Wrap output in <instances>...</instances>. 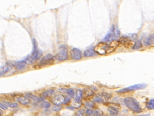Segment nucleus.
I'll list each match as a JSON object with an SVG mask.
<instances>
[{"instance_id":"1","label":"nucleus","mask_w":154,"mask_h":116,"mask_svg":"<svg viewBox=\"0 0 154 116\" xmlns=\"http://www.w3.org/2000/svg\"><path fill=\"white\" fill-rule=\"evenodd\" d=\"M119 42L118 41H113L110 44L105 42H101L98 44L94 48L96 53L100 55H105L111 53L118 47Z\"/></svg>"},{"instance_id":"2","label":"nucleus","mask_w":154,"mask_h":116,"mask_svg":"<svg viewBox=\"0 0 154 116\" xmlns=\"http://www.w3.org/2000/svg\"><path fill=\"white\" fill-rule=\"evenodd\" d=\"M124 104L127 108H129L132 111L136 113L142 112V108L136 99L131 97H128L124 100Z\"/></svg>"},{"instance_id":"3","label":"nucleus","mask_w":154,"mask_h":116,"mask_svg":"<svg viewBox=\"0 0 154 116\" xmlns=\"http://www.w3.org/2000/svg\"><path fill=\"white\" fill-rule=\"evenodd\" d=\"M120 36V32L116 25H113L108 33L104 37L105 42H111L113 41H117Z\"/></svg>"},{"instance_id":"4","label":"nucleus","mask_w":154,"mask_h":116,"mask_svg":"<svg viewBox=\"0 0 154 116\" xmlns=\"http://www.w3.org/2000/svg\"><path fill=\"white\" fill-rule=\"evenodd\" d=\"M56 58L60 61H64L68 59V47L65 45H61L59 47L58 52L56 55Z\"/></svg>"},{"instance_id":"5","label":"nucleus","mask_w":154,"mask_h":116,"mask_svg":"<svg viewBox=\"0 0 154 116\" xmlns=\"http://www.w3.org/2000/svg\"><path fill=\"white\" fill-rule=\"evenodd\" d=\"M147 86V84L145 83H141V84H138L134 85L129 86V87H127V88H123L120 90H118L117 91L118 93L123 94L125 93L129 92V91H136V90H139V89H142L145 88Z\"/></svg>"},{"instance_id":"6","label":"nucleus","mask_w":154,"mask_h":116,"mask_svg":"<svg viewBox=\"0 0 154 116\" xmlns=\"http://www.w3.org/2000/svg\"><path fill=\"white\" fill-rule=\"evenodd\" d=\"M43 52L39 48H36V49H33L31 55L29 57V62L31 64H34L36 61L40 59L42 56Z\"/></svg>"},{"instance_id":"7","label":"nucleus","mask_w":154,"mask_h":116,"mask_svg":"<svg viewBox=\"0 0 154 116\" xmlns=\"http://www.w3.org/2000/svg\"><path fill=\"white\" fill-rule=\"evenodd\" d=\"M54 61V57L51 54H47L41 59L38 65L39 67H43V66L51 65L53 64Z\"/></svg>"},{"instance_id":"8","label":"nucleus","mask_w":154,"mask_h":116,"mask_svg":"<svg viewBox=\"0 0 154 116\" xmlns=\"http://www.w3.org/2000/svg\"><path fill=\"white\" fill-rule=\"evenodd\" d=\"M70 57L75 60H78L82 58V52L77 48H73L70 51Z\"/></svg>"},{"instance_id":"9","label":"nucleus","mask_w":154,"mask_h":116,"mask_svg":"<svg viewBox=\"0 0 154 116\" xmlns=\"http://www.w3.org/2000/svg\"><path fill=\"white\" fill-rule=\"evenodd\" d=\"M13 64L10 62H7L6 64L0 68V76H2L9 72L13 68Z\"/></svg>"},{"instance_id":"10","label":"nucleus","mask_w":154,"mask_h":116,"mask_svg":"<svg viewBox=\"0 0 154 116\" xmlns=\"http://www.w3.org/2000/svg\"><path fill=\"white\" fill-rule=\"evenodd\" d=\"M65 97L62 94H58L53 97L52 99V102L55 105H61L64 103Z\"/></svg>"},{"instance_id":"11","label":"nucleus","mask_w":154,"mask_h":116,"mask_svg":"<svg viewBox=\"0 0 154 116\" xmlns=\"http://www.w3.org/2000/svg\"><path fill=\"white\" fill-rule=\"evenodd\" d=\"M15 99L16 100V102L19 103H21L22 105H28L30 103V100L28 97H27L26 96H16Z\"/></svg>"},{"instance_id":"12","label":"nucleus","mask_w":154,"mask_h":116,"mask_svg":"<svg viewBox=\"0 0 154 116\" xmlns=\"http://www.w3.org/2000/svg\"><path fill=\"white\" fill-rule=\"evenodd\" d=\"M27 60V59H25V60H20V61L15 62L13 64V66L15 68V69L17 70H22L24 69L27 64V60Z\"/></svg>"},{"instance_id":"13","label":"nucleus","mask_w":154,"mask_h":116,"mask_svg":"<svg viewBox=\"0 0 154 116\" xmlns=\"http://www.w3.org/2000/svg\"><path fill=\"white\" fill-rule=\"evenodd\" d=\"M75 101L76 103H80L83 96V91L81 89H77L75 94Z\"/></svg>"},{"instance_id":"14","label":"nucleus","mask_w":154,"mask_h":116,"mask_svg":"<svg viewBox=\"0 0 154 116\" xmlns=\"http://www.w3.org/2000/svg\"><path fill=\"white\" fill-rule=\"evenodd\" d=\"M96 52L94 51V48H90L89 49L86 50L83 53V56L85 57H93L96 55Z\"/></svg>"},{"instance_id":"15","label":"nucleus","mask_w":154,"mask_h":116,"mask_svg":"<svg viewBox=\"0 0 154 116\" xmlns=\"http://www.w3.org/2000/svg\"><path fill=\"white\" fill-rule=\"evenodd\" d=\"M154 35L151 34L148 37H146L145 40V44L146 46H151L154 45Z\"/></svg>"},{"instance_id":"16","label":"nucleus","mask_w":154,"mask_h":116,"mask_svg":"<svg viewBox=\"0 0 154 116\" xmlns=\"http://www.w3.org/2000/svg\"><path fill=\"white\" fill-rule=\"evenodd\" d=\"M25 96H26L27 97H28L29 99H31V100H34V101L37 102H41V100H42V99L40 97H37V96H35V95L34 94H32L31 93L26 94Z\"/></svg>"},{"instance_id":"17","label":"nucleus","mask_w":154,"mask_h":116,"mask_svg":"<svg viewBox=\"0 0 154 116\" xmlns=\"http://www.w3.org/2000/svg\"><path fill=\"white\" fill-rule=\"evenodd\" d=\"M3 102V104L5 105L6 107H10L11 108H16L18 107V103L16 102H9L5 101V100Z\"/></svg>"},{"instance_id":"18","label":"nucleus","mask_w":154,"mask_h":116,"mask_svg":"<svg viewBox=\"0 0 154 116\" xmlns=\"http://www.w3.org/2000/svg\"><path fill=\"white\" fill-rule=\"evenodd\" d=\"M142 47V43L141 42V41L137 40L136 41V42L135 43H134L132 49L133 50H138L140 49Z\"/></svg>"},{"instance_id":"19","label":"nucleus","mask_w":154,"mask_h":116,"mask_svg":"<svg viewBox=\"0 0 154 116\" xmlns=\"http://www.w3.org/2000/svg\"><path fill=\"white\" fill-rule=\"evenodd\" d=\"M146 107L147 109L152 110L154 109V99H150L146 103Z\"/></svg>"},{"instance_id":"20","label":"nucleus","mask_w":154,"mask_h":116,"mask_svg":"<svg viewBox=\"0 0 154 116\" xmlns=\"http://www.w3.org/2000/svg\"><path fill=\"white\" fill-rule=\"evenodd\" d=\"M55 93V90L53 89H49L47 90V91H44L43 93V96L45 97H49V96H52L53 95V94Z\"/></svg>"},{"instance_id":"21","label":"nucleus","mask_w":154,"mask_h":116,"mask_svg":"<svg viewBox=\"0 0 154 116\" xmlns=\"http://www.w3.org/2000/svg\"><path fill=\"white\" fill-rule=\"evenodd\" d=\"M108 110L109 112H110V114L112 116H116V115H117L119 114V110L114 109V108H108Z\"/></svg>"},{"instance_id":"22","label":"nucleus","mask_w":154,"mask_h":116,"mask_svg":"<svg viewBox=\"0 0 154 116\" xmlns=\"http://www.w3.org/2000/svg\"><path fill=\"white\" fill-rule=\"evenodd\" d=\"M66 93L68 95H69L70 98H74L75 97V92L72 88H69V89H67Z\"/></svg>"},{"instance_id":"23","label":"nucleus","mask_w":154,"mask_h":116,"mask_svg":"<svg viewBox=\"0 0 154 116\" xmlns=\"http://www.w3.org/2000/svg\"><path fill=\"white\" fill-rule=\"evenodd\" d=\"M93 102H96V103H103L104 102V99H103V98H102L101 96H96L94 97Z\"/></svg>"},{"instance_id":"24","label":"nucleus","mask_w":154,"mask_h":116,"mask_svg":"<svg viewBox=\"0 0 154 116\" xmlns=\"http://www.w3.org/2000/svg\"><path fill=\"white\" fill-rule=\"evenodd\" d=\"M84 93H85L86 96L87 97H89V96H92L94 95V93L91 90V89H89V88H85L84 89Z\"/></svg>"},{"instance_id":"25","label":"nucleus","mask_w":154,"mask_h":116,"mask_svg":"<svg viewBox=\"0 0 154 116\" xmlns=\"http://www.w3.org/2000/svg\"><path fill=\"white\" fill-rule=\"evenodd\" d=\"M108 106L109 107V108H114V109H117V110H119V109L120 108V106L117 103H109V104L108 105Z\"/></svg>"},{"instance_id":"26","label":"nucleus","mask_w":154,"mask_h":116,"mask_svg":"<svg viewBox=\"0 0 154 116\" xmlns=\"http://www.w3.org/2000/svg\"><path fill=\"white\" fill-rule=\"evenodd\" d=\"M101 95H102V96H103L106 100H108V99H111V97H112L111 94L109 93H107V92H102V94H101Z\"/></svg>"},{"instance_id":"27","label":"nucleus","mask_w":154,"mask_h":116,"mask_svg":"<svg viewBox=\"0 0 154 116\" xmlns=\"http://www.w3.org/2000/svg\"><path fill=\"white\" fill-rule=\"evenodd\" d=\"M41 107L43 108H49L51 107L50 103L47 101H43L41 103Z\"/></svg>"},{"instance_id":"28","label":"nucleus","mask_w":154,"mask_h":116,"mask_svg":"<svg viewBox=\"0 0 154 116\" xmlns=\"http://www.w3.org/2000/svg\"><path fill=\"white\" fill-rule=\"evenodd\" d=\"M93 114H94V116H101L103 114V112L101 110H99V109H96L95 111L93 112Z\"/></svg>"},{"instance_id":"29","label":"nucleus","mask_w":154,"mask_h":116,"mask_svg":"<svg viewBox=\"0 0 154 116\" xmlns=\"http://www.w3.org/2000/svg\"><path fill=\"white\" fill-rule=\"evenodd\" d=\"M85 114L88 116H91L93 114V111L90 109H87L85 111Z\"/></svg>"},{"instance_id":"30","label":"nucleus","mask_w":154,"mask_h":116,"mask_svg":"<svg viewBox=\"0 0 154 116\" xmlns=\"http://www.w3.org/2000/svg\"><path fill=\"white\" fill-rule=\"evenodd\" d=\"M61 107H60V105H55L52 107V110L54 111H56V112H58V111H60L61 109Z\"/></svg>"},{"instance_id":"31","label":"nucleus","mask_w":154,"mask_h":116,"mask_svg":"<svg viewBox=\"0 0 154 116\" xmlns=\"http://www.w3.org/2000/svg\"><path fill=\"white\" fill-rule=\"evenodd\" d=\"M86 105L87 107H91V108H93V107H94V105H95L94 103H93V102H86Z\"/></svg>"},{"instance_id":"32","label":"nucleus","mask_w":154,"mask_h":116,"mask_svg":"<svg viewBox=\"0 0 154 116\" xmlns=\"http://www.w3.org/2000/svg\"><path fill=\"white\" fill-rule=\"evenodd\" d=\"M7 108H8V107L3 104V103L0 102V109L1 110H7Z\"/></svg>"},{"instance_id":"33","label":"nucleus","mask_w":154,"mask_h":116,"mask_svg":"<svg viewBox=\"0 0 154 116\" xmlns=\"http://www.w3.org/2000/svg\"><path fill=\"white\" fill-rule=\"evenodd\" d=\"M70 102V98L69 97H65L64 98V104H68Z\"/></svg>"},{"instance_id":"34","label":"nucleus","mask_w":154,"mask_h":116,"mask_svg":"<svg viewBox=\"0 0 154 116\" xmlns=\"http://www.w3.org/2000/svg\"><path fill=\"white\" fill-rule=\"evenodd\" d=\"M82 110H80L78 112V114L76 115V116H83V112H82Z\"/></svg>"},{"instance_id":"35","label":"nucleus","mask_w":154,"mask_h":116,"mask_svg":"<svg viewBox=\"0 0 154 116\" xmlns=\"http://www.w3.org/2000/svg\"><path fill=\"white\" fill-rule=\"evenodd\" d=\"M131 37L133 38V39H137V35H136V34H132L131 35Z\"/></svg>"},{"instance_id":"36","label":"nucleus","mask_w":154,"mask_h":116,"mask_svg":"<svg viewBox=\"0 0 154 116\" xmlns=\"http://www.w3.org/2000/svg\"><path fill=\"white\" fill-rule=\"evenodd\" d=\"M59 91H60V92H61V93H66V90L64 88H60V89H59Z\"/></svg>"},{"instance_id":"37","label":"nucleus","mask_w":154,"mask_h":116,"mask_svg":"<svg viewBox=\"0 0 154 116\" xmlns=\"http://www.w3.org/2000/svg\"><path fill=\"white\" fill-rule=\"evenodd\" d=\"M3 115V112L0 109V116H2Z\"/></svg>"},{"instance_id":"38","label":"nucleus","mask_w":154,"mask_h":116,"mask_svg":"<svg viewBox=\"0 0 154 116\" xmlns=\"http://www.w3.org/2000/svg\"><path fill=\"white\" fill-rule=\"evenodd\" d=\"M117 116V115H116V116Z\"/></svg>"},{"instance_id":"39","label":"nucleus","mask_w":154,"mask_h":116,"mask_svg":"<svg viewBox=\"0 0 154 116\" xmlns=\"http://www.w3.org/2000/svg\"></svg>"},{"instance_id":"40","label":"nucleus","mask_w":154,"mask_h":116,"mask_svg":"<svg viewBox=\"0 0 154 116\" xmlns=\"http://www.w3.org/2000/svg\"></svg>"}]
</instances>
